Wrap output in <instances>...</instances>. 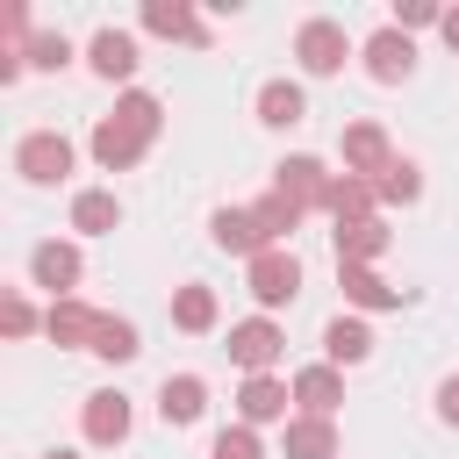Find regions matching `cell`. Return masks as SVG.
I'll use <instances>...</instances> for the list:
<instances>
[{"mask_svg": "<svg viewBox=\"0 0 459 459\" xmlns=\"http://www.w3.org/2000/svg\"><path fill=\"white\" fill-rule=\"evenodd\" d=\"M158 129H165V100H158V93H143V86H129V93L115 100V115H100V122H93L86 151H93V165H100V172H129V165H143V151L158 143Z\"/></svg>", "mask_w": 459, "mask_h": 459, "instance_id": "1", "label": "cell"}, {"mask_svg": "<svg viewBox=\"0 0 459 459\" xmlns=\"http://www.w3.org/2000/svg\"><path fill=\"white\" fill-rule=\"evenodd\" d=\"M351 57H359V43L344 36V22H330V14H308V22L294 29V65H301L308 79H337Z\"/></svg>", "mask_w": 459, "mask_h": 459, "instance_id": "2", "label": "cell"}, {"mask_svg": "<svg viewBox=\"0 0 459 459\" xmlns=\"http://www.w3.org/2000/svg\"><path fill=\"white\" fill-rule=\"evenodd\" d=\"M72 165H79V143H72L65 129H29V136L14 143V172H22L29 186H65Z\"/></svg>", "mask_w": 459, "mask_h": 459, "instance_id": "3", "label": "cell"}, {"mask_svg": "<svg viewBox=\"0 0 459 459\" xmlns=\"http://www.w3.org/2000/svg\"><path fill=\"white\" fill-rule=\"evenodd\" d=\"M244 287H251V301L273 316V308H287L294 294H301V258H294V244H280V251H258L251 265H244Z\"/></svg>", "mask_w": 459, "mask_h": 459, "instance_id": "4", "label": "cell"}, {"mask_svg": "<svg viewBox=\"0 0 459 459\" xmlns=\"http://www.w3.org/2000/svg\"><path fill=\"white\" fill-rule=\"evenodd\" d=\"M330 186H337V172H330L323 158H308V151H294V158H280V165H273V194H287L301 215L330 208Z\"/></svg>", "mask_w": 459, "mask_h": 459, "instance_id": "5", "label": "cell"}, {"mask_svg": "<svg viewBox=\"0 0 459 459\" xmlns=\"http://www.w3.org/2000/svg\"><path fill=\"white\" fill-rule=\"evenodd\" d=\"M29 280H36L50 301H72V294H79V280H86V251H79L72 237H50V244H36V251H29Z\"/></svg>", "mask_w": 459, "mask_h": 459, "instance_id": "6", "label": "cell"}, {"mask_svg": "<svg viewBox=\"0 0 459 459\" xmlns=\"http://www.w3.org/2000/svg\"><path fill=\"white\" fill-rule=\"evenodd\" d=\"M359 65H366L373 86H402V79L416 72V36H402L394 22H380V29L359 43Z\"/></svg>", "mask_w": 459, "mask_h": 459, "instance_id": "7", "label": "cell"}, {"mask_svg": "<svg viewBox=\"0 0 459 459\" xmlns=\"http://www.w3.org/2000/svg\"><path fill=\"white\" fill-rule=\"evenodd\" d=\"M337 158H344V172H351V179H380V172H387L402 151H394V136H387V129L366 115V122H344V136H337Z\"/></svg>", "mask_w": 459, "mask_h": 459, "instance_id": "8", "label": "cell"}, {"mask_svg": "<svg viewBox=\"0 0 459 459\" xmlns=\"http://www.w3.org/2000/svg\"><path fill=\"white\" fill-rule=\"evenodd\" d=\"M129 430H136V409H129L122 387H93V394L79 402V437H86V445L108 452V445H122Z\"/></svg>", "mask_w": 459, "mask_h": 459, "instance_id": "9", "label": "cell"}, {"mask_svg": "<svg viewBox=\"0 0 459 459\" xmlns=\"http://www.w3.org/2000/svg\"><path fill=\"white\" fill-rule=\"evenodd\" d=\"M280 351H287V330H280L273 316H244V323H230V359L244 366V380H251V373H273Z\"/></svg>", "mask_w": 459, "mask_h": 459, "instance_id": "10", "label": "cell"}, {"mask_svg": "<svg viewBox=\"0 0 459 459\" xmlns=\"http://www.w3.org/2000/svg\"><path fill=\"white\" fill-rule=\"evenodd\" d=\"M208 244L215 251H230V258H258V251H280L273 237H265V222H258V208H215L208 215Z\"/></svg>", "mask_w": 459, "mask_h": 459, "instance_id": "11", "label": "cell"}, {"mask_svg": "<svg viewBox=\"0 0 459 459\" xmlns=\"http://www.w3.org/2000/svg\"><path fill=\"white\" fill-rule=\"evenodd\" d=\"M294 380H280V373H251L244 387H237V423H251V430H265V423H287L294 409Z\"/></svg>", "mask_w": 459, "mask_h": 459, "instance_id": "12", "label": "cell"}, {"mask_svg": "<svg viewBox=\"0 0 459 459\" xmlns=\"http://www.w3.org/2000/svg\"><path fill=\"white\" fill-rule=\"evenodd\" d=\"M337 287H344V301L359 316H380V308H402L409 301V287H394L380 265H337Z\"/></svg>", "mask_w": 459, "mask_h": 459, "instance_id": "13", "label": "cell"}, {"mask_svg": "<svg viewBox=\"0 0 459 459\" xmlns=\"http://www.w3.org/2000/svg\"><path fill=\"white\" fill-rule=\"evenodd\" d=\"M86 65H93V79H108V86H122L129 93V79H136V36L129 29H100L93 43H86Z\"/></svg>", "mask_w": 459, "mask_h": 459, "instance_id": "14", "label": "cell"}, {"mask_svg": "<svg viewBox=\"0 0 459 459\" xmlns=\"http://www.w3.org/2000/svg\"><path fill=\"white\" fill-rule=\"evenodd\" d=\"M93 330H100V308H86L79 294L43 308V337H50L57 351H93Z\"/></svg>", "mask_w": 459, "mask_h": 459, "instance_id": "15", "label": "cell"}, {"mask_svg": "<svg viewBox=\"0 0 459 459\" xmlns=\"http://www.w3.org/2000/svg\"><path fill=\"white\" fill-rule=\"evenodd\" d=\"M201 409H208V380H201V373H165V380H158V423H165V430L201 423Z\"/></svg>", "mask_w": 459, "mask_h": 459, "instance_id": "16", "label": "cell"}, {"mask_svg": "<svg viewBox=\"0 0 459 459\" xmlns=\"http://www.w3.org/2000/svg\"><path fill=\"white\" fill-rule=\"evenodd\" d=\"M337 416H287L280 423V452L287 459H337Z\"/></svg>", "mask_w": 459, "mask_h": 459, "instance_id": "17", "label": "cell"}, {"mask_svg": "<svg viewBox=\"0 0 459 459\" xmlns=\"http://www.w3.org/2000/svg\"><path fill=\"white\" fill-rule=\"evenodd\" d=\"M337 402H344V373L330 359L294 373V416H337Z\"/></svg>", "mask_w": 459, "mask_h": 459, "instance_id": "18", "label": "cell"}, {"mask_svg": "<svg viewBox=\"0 0 459 459\" xmlns=\"http://www.w3.org/2000/svg\"><path fill=\"white\" fill-rule=\"evenodd\" d=\"M330 237H337V265H380L387 244H394V230H387L380 215H373V222H337Z\"/></svg>", "mask_w": 459, "mask_h": 459, "instance_id": "19", "label": "cell"}, {"mask_svg": "<svg viewBox=\"0 0 459 459\" xmlns=\"http://www.w3.org/2000/svg\"><path fill=\"white\" fill-rule=\"evenodd\" d=\"M323 359H330L337 373H344V366H366V359H373V323H366V316H330Z\"/></svg>", "mask_w": 459, "mask_h": 459, "instance_id": "20", "label": "cell"}, {"mask_svg": "<svg viewBox=\"0 0 459 459\" xmlns=\"http://www.w3.org/2000/svg\"><path fill=\"white\" fill-rule=\"evenodd\" d=\"M143 29L165 36V43H208V22L186 0H143Z\"/></svg>", "mask_w": 459, "mask_h": 459, "instance_id": "21", "label": "cell"}, {"mask_svg": "<svg viewBox=\"0 0 459 459\" xmlns=\"http://www.w3.org/2000/svg\"><path fill=\"white\" fill-rule=\"evenodd\" d=\"M72 230H79V237H115V230H122L115 186H79V194H72Z\"/></svg>", "mask_w": 459, "mask_h": 459, "instance_id": "22", "label": "cell"}, {"mask_svg": "<svg viewBox=\"0 0 459 459\" xmlns=\"http://www.w3.org/2000/svg\"><path fill=\"white\" fill-rule=\"evenodd\" d=\"M215 323H222V301H215V287H201V280L172 287V330H186V337H208Z\"/></svg>", "mask_w": 459, "mask_h": 459, "instance_id": "23", "label": "cell"}, {"mask_svg": "<svg viewBox=\"0 0 459 459\" xmlns=\"http://www.w3.org/2000/svg\"><path fill=\"white\" fill-rule=\"evenodd\" d=\"M258 122H265V129H294V122H308V93H301V79H265V86H258Z\"/></svg>", "mask_w": 459, "mask_h": 459, "instance_id": "24", "label": "cell"}, {"mask_svg": "<svg viewBox=\"0 0 459 459\" xmlns=\"http://www.w3.org/2000/svg\"><path fill=\"white\" fill-rule=\"evenodd\" d=\"M330 222H373L380 215V194H373V179H351V172H337V186H330V208H323Z\"/></svg>", "mask_w": 459, "mask_h": 459, "instance_id": "25", "label": "cell"}, {"mask_svg": "<svg viewBox=\"0 0 459 459\" xmlns=\"http://www.w3.org/2000/svg\"><path fill=\"white\" fill-rule=\"evenodd\" d=\"M373 194H380V208H416V201H423V165H416V158H394V165L373 179Z\"/></svg>", "mask_w": 459, "mask_h": 459, "instance_id": "26", "label": "cell"}, {"mask_svg": "<svg viewBox=\"0 0 459 459\" xmlns=\"http://www.w3.org/2000/svg\"><path fill=\"white\" fill-rule=\"evenodd\" d=\"M136 351H143L136 323H129V316H100V330H93V359H108V366H129Z\"/></svg>", "mask_w": 459, "mask_h": 459, "instance_id": "27", "label": "cell"}, {"mask_svg": "<svg viewBox=\"0 0 459 459\" xmlns=\"http://www.w3.org/2000/svg\"><path fill=\"white\" fill-rule=\"evenodd\" d=\"M22 57H29V72H65V65H72V36H65V29H36V43H29Z\"/></svg>", "mask_w": 459, "mask_h": 459, "instance_id": "28", "label": "cell"}, {"mask_svg": "<svg viewBox=\"0 0 459 459\" xmlns=\"http://www.w3.org/2000/svg\"><path fill=\"white\" fill-rule=\"evenodd\" d=\"M251 208H258V222H265V237H273V244H287V237L301 230V208H294L287 194H265V201H251Z\"/></svg>", "mask_w": 459, "mask_h": 459, "instance_id": "29", "label": "cell"}, {"mask_svg": "<svg viewBox=\"0 0 459 459\" xmlns=\"http://www.w3.org/2000/svg\"><path fill=\"white\" fill-rule=\"evenodd\" d=\"M208 459H265V437H258L251 423H230V430H215Z\"/></svg>", "mask_w": 459, "mask_h": 459, "instance_id": "30", "label": "cell"}, {"mask_svg": "<svg viewBox=\"0 0 459 459\" xmlns=\"http://www.w3.org/2000/svg\"><path fill=\"white\" fill-rule=\"evenodd\" d=\"M0 330H7V337H36V330H43L36 301H29V294H0Z\"/></svg>", "mask_w": 459, "mask_h": 459, "instance_id": "31", "label": "cell"}, {"mask_svg": "<svg viewBox=\"0 0 459 459\" xmlns=\"http://www.w3.org/2000/svg\"><path fill=\"white\" fill-rule=\"evenodd\" d=\"M387 22H394L402 36H416V29H437V22H445V7H437V0H394V14H387Z\"/></svg>", "mask_w": 459, "mask_h": 459, "instance_id": "32", "label": "cell"}, {"mask_svg": "<svg viewBox=\"0 0 459 459\" xmlns=\"http://www.w3.org/2000/svg\"><path fill=\"white\" fill-rule=\"evenodd\" d=\"M437 423H445V430H459V373H445V380H437Z\"/></svg>", "mask_w": 459, "mask_h": 459, "instance_id": "33", "label": "cell"}, {"mask_svg": "<svg viewBox=\"0 0 459 459\" xmlns=\"http://www.w3.org/2000/svg\"><path fill=\"white\" fill-rule=\"evenodd\" d=\"M437 36H445V50H459V7H445V22H437Z\"/></svg>", "mask_w": 459, "mask_h": 459, "instance_id": "34", "label": "cell"}, {"mask_svg": "<svg viewBox=\"0 0 459 459\" xmlns=\"http://www.w3.org/2000/svg\"><path fill=\"white\" fill-rule=\"evenodd\" d=\"M43 459H79V452H72V445H50V452H43Z\"/></svg>", "mask_w": 459, "mask_h": 459, "instance_id": "35", "label": "cell"}]
</instances>
